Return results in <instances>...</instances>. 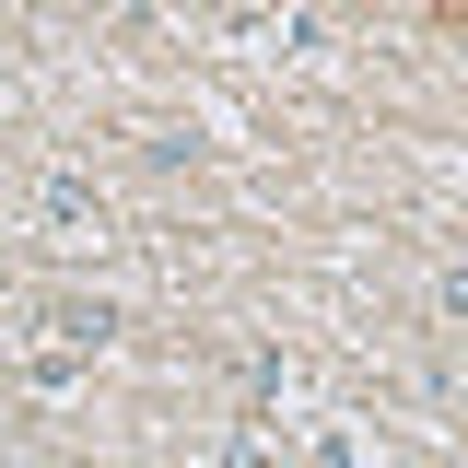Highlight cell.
Instances as JSON below:
<instances>
[{
	"label": "cell",
	"mask_w": 468,
	"mask_h": 468,
	"mask_svg": "<svg viewBox=\"0 0 468 468\" xmlns=\"http://www.w3.org/2000/svg\"><path fill=\"white\" fill-rule=\"evenodd\" d=\"M48 223H58V234H82V223H106V199H94L82 176H48Z\"/></svg>",
	"instance_id": "1"
},
{
	"label": "cell",
	"mask_w": 468,
	"mask_h": 468,
	"mask_svg": "<svg viewBox=\"0 0 468 468\" xmlns=\"http://www.w3.org/2000/svg\"><path fill=\"white\" fill-rule=\"evenodd\" d=\"M445 316H468V270H445Z\"/></svg>",
	"instance_id": "3"
},
{
	"label": "cell",
	"mask_w": 468,
	"mask_h": 468,
	"mask_svg": "<svg viewBox=\"0 0 468 468\" xmlns=\"http://www.w3.org/2000/svg\"><path fill=\"white\" fill-rule=\"evenodd\" d=\"M48 328H58L70 351H106V340H117V304H58Z\"/></svg>",
	"instance_id": "2"
}]
</instances>
